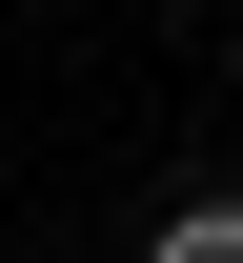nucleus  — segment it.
I'll use <instances>...</instances> for the list:
<instances>
[{
	"mask_svg": "<svg viewBox=\"0 0 243 263\" xmlns=\"http://www.w3.org/2000/svg\"><path fill=\"white\" fill-rule=\"evenodd\" d=\"M142 263H243V202H182V223L142 243Z\"/></svg>",
	"mask_w": 243,
	"mask_h": 263,
	"instance_id": "nucleus-1",
	"label": "nucleus"
},
{
	"mask_svg": "<svg viewBox=\"0 0 243 263\" xmlns=\"http://www.w3.org/2000/svg\"><path fill=\"white\" fill-rule=\"evenodd\" d=\"M223 81H243V21H223Z\"/></svg>",
	"mask_w": 243,
	"mask_h": 263,
	"instance_id": "nucleus-2",
	"label": "nucleus"
}]
</instances>
